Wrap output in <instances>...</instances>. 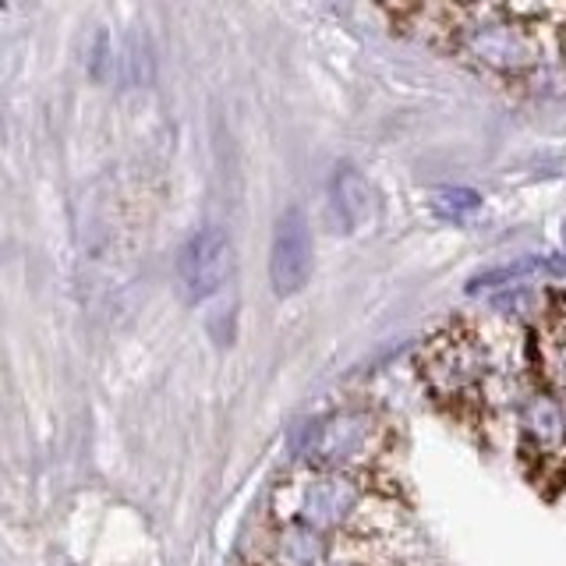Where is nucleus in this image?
<instances>
[{
    "instance_id": "6",
    "label": "nucleus",
    "mask_w": 566,
    "mask_h": 566,
    "mask_svg": "<svg viewBox=\"0 0 566 566\" xmlns=\"http://www.w3.org/2000/svg\"><path fill=\"white\" fill-rule=\"evenodd\" d=\"M312 262H315V244H312L308 217L297 206H291L276 220L273 248H270V283L276 297H294L305 291L312 280Z\"/></svg>"
},
{
    "instance_id": "2",
    "label": "nucleus",
    "mask_w": 566,
    "mask_h": 566,
    "mask_svg": "<svg viewBox=\"0 0 566 566\" xmlns=\"http://www.w3.org/2000/svg\"><path fill=\"white\" fill-rule=\"evenodd\" d=\"M418 376L442 411L478 429L503 407L500 386H510L485 329L471 323H453L432 333L418 354Z\"/></svg>"
},
{
    "instance_id": "4",
    "label": "nucleus",
    "mask_w": 566,
    "mask_h": 566,
    "mask_svg": "<svg viewBox=\"0 0 566 566\" xmlns=\"http://www.w3.org/2000/svg\"><path fill=\"white\" fill-rule=\"evenodd\" d=\"M244 566H389L376 556V542L329 538L318 531L276 524L262 527L244 553Z\"/></svg>"
},
{
    "instance_id": "5",
    "label": "nucleus",
    "mask_w": 566,
    "mask_h": 566,
    "mask_svg": "<svg viewBox=\"0 0 566 566\" xmlns=\"http://www.w3.org/2000/svg\"><path fill=\"white\" fill-rule=\"evenodd\" d=\"M234 265V248L220 227H202L188 238V244L177 255V283L188 305H202L217 294Z\"/></svg>"
},
{
    "instance_id": "8",
    "label": "nucleus",
    "mask_w": 566,
    "mask_h": 566,
    "mask_svg": "<svg viewBox=\"0 0 566 566\" xmlns=\"http://www.w3.org/2000/svg\"><path fill=\"white\" fill-rule=\"evenodd\" d=\"M548 326H556L563 336H566V294L553 301V308H548V318H545Z\"/></svg>"
},
{
    "instance_id": "1",
    "label": "nucleus",
    "mask_w": 566,
    "mask_h": 566,
    "mask_svg": "<svg viewBox=\"0 0 566 566\" xmlns=\"http://www.w3.org/2000/svg\"><path fill=\"white\" fill-rule=\"evenodd\" d=\"M270 521L329 538L379 542L403 524V500L382 471L354 474L297 464L270 495Z\"/></svg>"
},
{
    "instance_id": "3",
    "label": "nucleus",
    "mask_w": 566,
    "mask_h": 566,
    "mask_svg": "<svg viewBox=\"0 0 566 566\" xmlns=\"http://www.w3.org/2000/svg\"><path fill=\"white\" fill-rule=\"evenodd\" d=\"M389 453V424L368 407H340L315 418L297 439V460L308 468L376 474Z\"/></svg>"
},
{
    "instance_id": "7",
    "label": "nucleus",
    "mask_w": 566,
    "mask_h": 566,
    "mask_svg": "<svg viewBox=\"0 0 566 566\" xmlns=\"http://www.w3.org/2000/svg\"><path fill=\"white\" fill-rule=\"evenodd\" d=\"M333 195H336V212H340V220L347 230L361 227L368 220V188L358 174H336V185H333Z\"/></svg>"
}]
</instances>
